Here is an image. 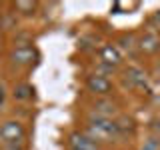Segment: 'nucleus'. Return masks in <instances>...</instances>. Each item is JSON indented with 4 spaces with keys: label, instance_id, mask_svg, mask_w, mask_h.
<instances>
[{
    "label": "nucleus",
    "instance_id": "1",
    "mask_svg": "<svg viewBox=\"0 0 160 150\" xmlns=\"http://www.w3.org/2000/svg\"><path fill=\"white\" fill-rule=\"evenodd\" d=\"M84 134L88 138H92L94 142H110L112 138H116L120 134V128H118V122H114L112 118H102L90 112L88 126Z\"/></svg>",
    "mask_w": 160,
    "mask_h": 150
},
{
    "label": "nucleus",
    "instance_id": "2",
    "mask_svg": "<svg viewBox=\"0 0 160 150\" xmlns=\"http://www.w3.org/2000/svg\"><path fill=\"white\" fill-rule=\"evenodd\" d=\"M24 136H26V130L18 120H6L0 124V142L2 144H18L22 142Z\"/></svg>",
    "mask_w": 160,
    "mask_h": 150
},
{
    "label": "nucleus",
    "instance_id": "3",
    "mask_svg": "<svg viewBox=\"0 0 160 150\" xmlns=\"http://www.w3.org/2000/svg\"><path fill=\"white\" fill-rule=\"evenodd\" d=\"M86 88L92 94H96V96L106 98L110 94V90H112V84H110V80L106 76H102V74H92V76L86 78Z\"/></svg>",
    "mask_w": 160,
    "mask_h": 150
},
{
    "label": "nucleus",
    "instance_id": "4",
    "mask_svg": "<svg viewBox=\"0 0 160 150\" xmlns=\"http://www.w3.org/2000/svg\"><path fill=\"white\" fill-rule=\"evenodd\" d=\"M34 58H36V50L32 46H16L10 52V60L12 64H18V66H26V64H32Z\"/></svg>",
    "mask_w": 160,
    "mask_h": 150
},
{
    "label": "nucleus",
    "instance_id": "5",
    "mask_svg": "<svg viewBox=\"0 0 160 150\" xmlns=\"http://www.w3.org/2000/svg\"><path fill=\"white\" fill-rule=\"evenodd\" d=\"M68 144L74 150H98V144L92 138H88L84 132H72L68 136Z\"/></svg>",
    "mask_w": 160,
    "mask_h": 150
},
{
    "label": "nucleus",
    "instance_id": "6",
    "mask_svg": "<svg viewBox=\"0 0 160 150\" xmlns=\"http://www.w3.org/2000/svg\"><path fill=\"white\" fill-rule=\"evenodd\" d=\"M118 112V108H116V102H112L108 96L106 98H100L94 102V110H92V114H96V116H102V118H112L114 114Z\"/></svg>",
    "mask_w": 160,
    "mask_h": 150
},
{
    "label": "nucleus",
    "instance_id": "7",
    "mask_svg": "<svg viewBox=\"0 0 160 150\" xmlns=\"http://www.w3.org/2000/svg\"><path fill=\"white\" fill-rule=\"evenodd\" d=\"M100 60L108 66H118L122 62V56H120V50L112 44H106V46L100 48Z\"/></svg>",
    "mask_w": 160,
    "mask_h": 150
},
{
    "label": "nucleus",
    "instance_id": "8",
    "mask_svg": "<svg viewBox=\"0 0 160 150\" xmlns=\"http://www.w3.org/2000/svg\"><path fill=\"white\" fill-rule=\"evenodd\" d=\"M138 44H140V50H144V52H156L158 46H160V38L156 34L148 32V34H144V36L140 38Z\"/></svg>",
    "mask_w": 160,
    "mask_h": 150
},
{
    "label": "nucleus",
    "instance_id": "9",
    "mask_svg": "<svg viewBox=\"0 0 160 150\" xmlns=\"http://www.w3.org/2000/svg\"><path fill=\"white\" fill-rule=\"evenodd\" d=\"M126 80L136 84V86H144L146 84V74L136 66H130V68H126Z\"/></svg>",
    "mask_w": 160,
    "mask_h": 150
},
{
    "label": "nucleus",
    "instance_id": "10",
    "mask_svg": "<svg viewBox=\"0 0 160 150\" xmlns=\"http://www.w3.org/2000/svg\"><path fill=\"white\" fill-rule=\"evenodd\" d=\"M12 94H14V98H16V100H30V98L34 96V86H30V84H26V82L16 84Z\"/></svg>",
    "mask_w": 160,
    "mask_h": 150
},
{
    "label": "nucleus",
    "instance_id": "11",
    "mask_svg": "<svg viewBox=\"0 0 160 150\" xmlns=\"http://www.w3.org/2000/svg\"><path fill=\"white\" fill-rule=\"evenodd\" d=\"M36 8H38L36 2H24V0H20V2L14 4V10L20 12V14H24V16H32V14L36 12Z\"/></svg>",
    "mask_w": 160,
    "mask_h": 150
},
{
    "label": "nucleus",
    "instance_id": "12",
    "mask_svg": "<svg viewBox=\"0 0 160 150\" xmlns=\"http://www.w3.org/2000/svg\"><path fill=\"white\" fill-rule=\"evenodd\" d=\"M12 28H16V14L2 12L0 14V30H12Z\"/></svg>",
    "mask_w": 160,
    "mask_h": 150
},
{
    "label": "nucleus",
    "instance_id": "13",
    "mask_svg": "<svg viewBox=\"0 0 160 150\" xmlns=\"http://www.w3.org/2000/svg\"><path fill=\"white\" fill-rule=\"evenodd\" d=\"M158 148V140L156 138H148L146 142H144V146H142V150H156Z\"/></svg>",
    "mask_w": 160,
    "mask_h": 150
},
{
    "label": "nucleus",
    "instance_id": "14",
    "mask_svg": "<svg viewBox=\"0 0 160 150\" xmlns=\"http://www.w3.org/2000/svg\"><path fill=\"white\" fill-rule=\"evenodd\" d=\"M122 48H132V36H122Z\"/></svg>",
    "mask_w": 160,
    "mask_h": 150
},
{
    "label": "nucleus",
    "instance_id": "15",
    "mask_svg": "<svg viewBox=\"0 0 160 150\" xmlns=\"http://www.w3.org/2000/svg\"><path fill=\"white\" fill-rule=\"evenodd\" d=\"M154 132H156V134H160V118L156 120V124H154Z\"/></svg>",
    "mask_w": 160,
    "mask_h": 150
},
{
    "label": "nucleus",
    "instance_id": "16",
    "mask_svg": "<svg viewBox=\"0 0 160 150\" xmlns=\"http://www.w3.org/2000/svg\"><path fill=\"white\" fill-rule=\"evenodd\" d=\"M68 150H74V148H68Z\"/></svg>",
    "mask_w": 160,
    "mask_h": 150
}]
</instances>
